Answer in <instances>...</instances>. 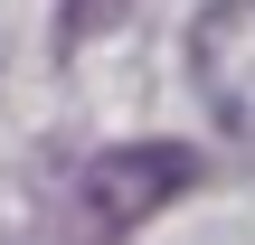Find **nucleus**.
Returning <instances> with one entry per match:
<instances>
[{
	"instance_id": "nucleus-1",
	"label": "nucleus",
	"mask_w": 255,
	"mask_h": 245,
	"mask_svg": "<svg viewBox=\"0 0 255 245\" xmlns=\"http://www.w3.org/2000/svg\"><path fill=\"white\" fill-rule=\"evenodd\" d=\"M189 179H199V151H189V142H123V151H95L85 179H76V245H123L151 208H170Z\"/></svg>"
},
{
	"instance_id": "nucleus-2",
	"label": "nucleus",
	"mask_w": 255,
	"mask_h": 245,
	"mask_svg": "<svg viewBox=\"0 0 255 245\" xmlns=\"http://www.w3.org/2000/svg\"><path fill=\"white\" fill-rule=\"evenodd\" d=\"M114 19V0H66V19H57V47H85V28H104Z\"/></svg>"
}]
</instances>
